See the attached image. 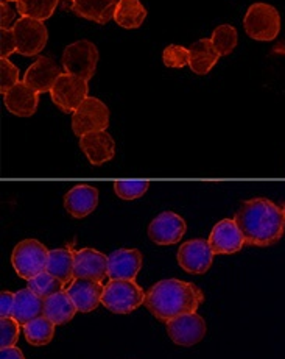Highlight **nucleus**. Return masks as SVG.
<instances>
[{
    "mask_svg": "<svg viewBox=\"0 0 285 359\" xmlns=\"http://www.w3.org/2000/svg\"><path fill=\"white\" fill-rule=\"evenodd\" d=\"M234 220L246 245L270 247L279 243L284 236V211L268 198L259 197L243 202Z\"/></svg>",
    "mask_w": 285,
    "mask_h": 359,
    "instance_id": "1",
    "label": "nucleus"
},
{
    "mask_svg": "<svg viewBox=\"0 0 285 359\" xmlns=\"http://www.w3.org/2000/svg\"><path fill=\"white\" fill-rule=\"evenodd\" d=\"M204 294L193 283L176 278L162 280L148 289L144 305L161 322H169L178 316L197 313Z\"/></svg>",
    "mask_w": 285,
    "mask_h": 359,
    "instance_id": "2",
    "label": "nucleus"
},
{
    "mask_svg": "<svg viewBox=\"0 0 285 359\" xmlns=\"http://www.w3.org/2000/svg\"><path fill=\"white\" fill-rule=\"evenodd\" d=\"M144 289L133 280H109L102 297L103 306L116 314H130L144 305Z\"/></svg>",
    "mask_w": 285,
    "mask_h": 359,
    "instance_id": "3",
    "label": "nucleus"
},
{
    "mask_svg": "<svg viewBox=\"0 0 285 359\" xmlns=\"http://www.w3.org/2000/svg\"><path fill=\"white\" fill-rule=\"evenodd\" d=\"M243 25L249 38L256 41H273L279 36L281 15L273 5L257 2L248 8Z\"/></svg>",
    "mask_w": 285,
    "mask_h": 359,
    "instance_id": "4",
    "label": "nucleus"
},
{
    "mask_svg": "<svg viewBox=\"0 0 285 359\" xmlns=\"http://www.w3.org/2000/svg\"><path fill=\"white\" fill-rule=\"evenodd\" d=\"M48 253L50 250L36 239L20 241L13 250L11 264L20 278L29 281L46 271Z\"/></svg>",
    "mask_w": 285,
    "mask_h": 359,
    "instance_id": "5",
    "label": "nucleus"
},
{
    "mask_svg": "<svg viewBox=\"0 0 285 359\" xmlns=\"http://www.w3.org/2000/svg\"><path fill=\"white\" fill-rule=\"evenodd\" d=\"M61 63L66 74H71L75 75V77L89 81L97 71L99 50H97L95 44L90 43V41H76V43H72L66 47L64 53H62Z\"/></svg>",
    "mask_w": 285,
    "mask_h": 359,
    "instance_id": "6",
    "label": "nucleus"
},
{
    "mask_svg": "<svg viewBox=\"0 0 285 359\" xmlns=\"http://www.w3.org/2000/svg\"><path fill=\"white\" fill-rule=\"evenodd\" d=\"M108 126L109 109L95 97H88L72 114V130L78 137L94 131H105Z\"/></svg>",
    "mask_w": 285,
    "mask_h": 359,
    "instance_id": "7",
    "label": "nucleus"
},
{
    "mask_svg": "<svg viewBox=\"0 0 285 359\" xmlns=\"http://www.w3.org/2000/svg\"><path fill=\"white\" fill-rule=\"evenodd\" d=\"M88 81L71 74H61L50 89L55 105L64 113H75L88 99Z\"/></svg>",
    "mask_w": 285,
    "mask_h": 359,
    "instance_id": "8",
    "label": "nucleus"
},
{
    "mask_svg": "<svg viewBox=\"0 0 285 359\" xmlns=\"http://www.w3.org/2000/svg\"><path fill=\"white\" fill-rule=\"evenodd\" d=\"M11 29L16 36V52L24 57H34L47 44L48 32L43 20L20 18Z\"/></svg>",
    "mask_w": 285,
    "mask_h": 359,
    "instance_id": "9",
    "label": "nucleus"
},
{
    "mask_svg": "<svg viewBox=\"0 0 285 359\" xmlns=\"http://www.w3.org/2000/svg\"><path fill=\"white\" fill-rule=\"evenodd\" d=\"M214 252L204 239L187 241L178 250V264L192 275H203L209 271L214 261Z\"/></svg>",
    "mask_w": 285,
    "mask_h": 359,
    "instance_id": "10",
    "label": "nucleus"
},
{
    "mask_svg": "<svg viewBox=\"0 0 285 359\" xmlns=\"http://www.w3.org/2000/svg\"><path fill=\"white\" fill-rule=\"evenodd\" d=\"M206 322L197 313L178 316L167 322V333L176 345L192 347L203 341L206 334Z\"/></svg>",
    "mask_w": 285,
    "mask_h": 359,
    "instance_id": "11",
    "label": "nucleus"
},
{
    "mask_svg": "<svg viewBox=\"0 0 285 359\" xmlns=\"http://www.w3.org/2000/svg\"><path fill=\"white\" fill-rule=\"evenodd\" d=\"M186 220L176 212L165 211L151 220L148 225V238L158 245L178 244L186 234Z\"/></svg>",
    "mask_w": 285,
    "mask_h": 359,
    "instance_id": "12",
    "label": "nucleus"
},
{
    "mask_svg": "<svg viewBox=\"0 0 285 359\" xmlns=\"http://www.w3.org/2000/svg\"><path fill=\"white\" fill-rule=\"evenodd\" d=\"M207 243L215 255H232L242 250L245 238L234 219H223L214 226Z\"/></svg>",
    "mask_w": 285,
    "mask_h": 359,
    "instance_id": "13",
    "label": "nucleus"
},
{
    "mask_svg": "<svg viewBox=\"0 0 285 359\" xmlns=\"http://www.w3.org/2000/svg\"><path fill=\"white\" fill-rule=\"evenodd\" d=\"M142 253L136 248H120L108 257L109 280H136L142 269Z\"/></svg>",
    "mask_w": 285,
    "mask_h": 359,
    "instance_id": "14",
    "label": "nucleus"
},
{
    "mask_svg": "<svg viewBox=\"0 0 285 359\" xmlns=\"http://www.w3.org/2000/svg\"><path fill=\"white\" fill-rule=\"evenodd\" d=\"M80 149L92 165H102L116 155V142L108 131H94L80 137Z\"/></svg>",
    "mask_w": 285,
    "mask_h": 359,
    "instance_id": "15",
    "label": "nucleus"
},
{
    "mask_svg": "<svg viewBox=\"0 0 285 359\" xmlns=\"http://www.w3.org/2000/svg\"><path fill=\"white\" fill-rule=\"evenodd\" d=\"M105 277H108V257L94 248L75 252V278L102 283Z\"/></svg>",
    "mask_w": 285,
    "mask_h": 359,
    "instance_id": "16",
    "label": "nucleus"
},
{
    "mask_svg": "<svg viewBox=\"0 0 285 359\" xmlns=\"http://www.w3.org/2000/svg\"><path fill=\"white\" fill-rule=\"evenodd\" d=\"M67 292L74 300L76 309L80 313H90L99 308L102 303L103 292H105V286L100 281L92 280H83L75 278L67 287Z\"/></svg>",
    "mask_w": 285,
    "mask_h": 359,
    "instance_id": "17",
    "label": "nucleus"
},
{
    "mask_svg": "<svg viewBox=\"0 0 285 359\" xmlns=\"http://www.w3.org/2000/svg\"><path fill=\"white\" fill-rule=\"evenodd\" d=\"M60 75V67L52 58L39 57L29 69H27V72L24 75V83L39 94L50 93V89L53 88L55 81L58 80Z\"/></svg>",
    "mask_w": 285,
    "mask_h": 359,
    "instance_id": "18",
    "label": "nucleus"
},
{
    "mask_svg": "<svg viewBox=\"0 0 285 359\" xmlns=\"http://www.w3.org/2000/svg\"><path fill=\"white\" fill-rule=\"evenodd\" d=\"M4 103L11 114L18 117H30L38 109L39 93L25 85L24 81H19L4 95Z\"/></svg>",
    "mask_w": 285,
    "mask_h": 359,
    "instance_id": "19",
    "label": "nucleus"
},
{
    "mask_svg": "<svg viewBox=\"0 0 285 359\" xmlns=\"http://www.w3.org/2000/svg\"><path fill=\"white\" fill-rule=\"evenodd\" d=\"M97 205H99V191L89 184L74 186L64 196V208L75 219L89 216Z\"/></svg>",
    "mask_w": 285,
    "mask_h": 359,
    "instance_id": "20",
    "label": "nucleus"
},
{
    "mask_svg": "<svg viewBox=\"0 0 285 359\" xmlns=\"http://www.w3.org/2000/svg\"><path fill=\"white\" fill-rule=\"evenodd\" d=\"M116 6L117 0H75L72 11L83 19L105 25L114 19Z\"/></svg>",
    "mask_w": 285,
    "mask_h": 359,
    "instance_id": "21",
    "label": "nucleus"
},
{
    "mask_svg": "<svg viewBox=\"0 0 285 359\" xmlns=\"http://www.w3.org/2000/svg\"><path fill=\"white\" fill-rule=\"evenodd\" d=\"M44 316V300L34 294L32 289H22L15 297V308H13V317L25 327L27 323Z\"/></svg>",
    "mask_w": 285,
    "mask_h": 359,
    "instance_id": "22",
    "label": "nucleus"
},
{
    "mask_svg": "<svg viewBox=\"0 0 285 359\" xmlns=\"http://www.w3.org/2000/svg\"><path fill=\"white\" fill-rule=\"evenodd\" d=\"M190 58H189V67L192 72L197 75H206L211 72V69L218 63L220 53L215 50L211 38L200 39L189 47Z\"/></svg>",
    "mask_w": 285,
    "mask_h": 359,
    "instance_id": "23",
    "label": "nucleus"
},
{
    "mask_svg": "<svg viewBox=\"0 0 285 359\" xmlns=\"http://www.w3.org/2000/svg\"><path fill=\"white\" fill-rule=\"evenodd\" d=\"M76 306L67 291H61L44 300V316L52 320L55 325H62L74 319Z\"/></svg>",
    "mask_w": 285,
    "mask_h": 359,
    "instance_id": "24",
    "label": "nucleus"
},
{
    "mask_svg": "<svg viewBox=\"0 0 285 359\" xmlns=\"http://www.w3.org/2000/svg\"><path fill=\"white\" fill-rule=\"evenodd\" d=\"M46 271L61 280L64 285H71L75 280V252L71 248L50 250Z\"/></svg>",
    "mask_w": 285,
    "mask_h": 359,
    "instance_id": "25",
    "label": "nucleus"
},
{
    "mask_svg": "<svg viewBox=\"0 0 285 359\" xmlns=\"http://www.w3.org/2000/svg\"><path fill=\"white\" fill-rule=\"evenodd\" d=\"M147 18V8L141 0H119L114 11V20L123 29H139Z\"/></svg>",
    "mask_w": 285,
    "mask_h": 359,
    "instance_id": "26",
    "label": "nucleus"
},
{
    "mask_svg": "<svg viewBox=\"0 0 285 359\" xmlns=\"http://www.w3.org/2000/svg\"><path fill=\"white\" fill-rule=\"evenodd\" d=\"M55 323L48 320L46 316H41L38 319L27 323L24 328V336L27 342L34 347H43V345H48L52 342L55 336Z\"/></svg>",
    "mask_w": 285,
    "mask_h": 359,
    "instance_id": "27",
    "label": "nucleus"
},
{
    "mask_svg": "<svg viewBox=\"0 0 285 359\" xmlns=\"http://www.w3.org/2000/svg\"><path fill=\"white\" fill-rule=\"evenodd\" d=\"M18 13L22 18L44 20L52 15L60 5V0H18Z\"/></svg>",
    "mask_w": 285,
    "mask_h": 359,
    "instance_id": "28",
    "label": "nucleus"
},
{
    "mask_svg": "<svg viewBox=\"0 0 285 359\" xmlns=\"http://www.w3.org/2000/svg\"><path fill=\"white\" fill-rule=\"evenodd\" d=\"M64 286H66L64 283L58 280L57 277H53V275L48 273L47 271L29 280V289H32V291L38 297H41L43 300L61 291H64Z\"/></svg>",
    "mask_w": 285,
    "mask_h": 359,
    "instance_id": "29",
    "label": "nucleus"
},
{
    "mask_svg": "<svg viewBox=\"0 0 285 359\" xmlns=\"http://www.w3.org/2000/svg\"><path fill=\"white\" fill-rule=\"evenodd\" d=\"M211 41L215 47V50L220 53V57H226V55L232 53L235 47H237L239 34L232 25L225 24V25L217 27V29L214 30Z\"/></svg>",
    "mask_w": 285,
    "mask_h": 359,
    "instance_id": "30",
    "label": "nucleus"
},
{
    "mask_svg": "<svg viewBox=\"0 0 285 359\" xmlns=\"http://www.w3.org/2000/svg\"><path fill=\"white\" fill-rule=\"evenodd\" d=\"M20 334V323L15 317L0 319V348L16 347Z\"/></svg>",
    "mask_w": 285,
    "mask_h": 359,
    "instance_id": "31",
    "label": "nucleus"
},
{
    "mask_svg": "<svg viewBox=\"0 0 285 359\" xmlns=\"http://www.w3.org/2000/svg\"><path fill=\"white\" fill-rule=\"evenodd\" d=\"M189 58H190L189 49L176 44L169 46L162 53V61L167 67L181 69L184 66H189Z\"/></svg>",
    "mask_w": 285,
    "mask_h": 359,
    "instance_id": "32",
    "label": "nucleus"
},
{
    "mask_svg": "<svg viewBox=\"0 0 285 359\" xmlns=\"http://www.w3.org/2000/svg\"><path fill=\"white\" fill-rule=\"evenodd\" d=\"M148 182H116L114 191L122 200H136L148 191Z\"/></svg>",
    "mask_w": 285,
    "mask_h": 359,
    "instance_id": "33",
    "label": "nucleus"
},
{
    "mask_svg": "<svg viewBox=\"0 0 285 359\" xmlns=\"http://www.w3.org/2000/svg\"><path fill=\"white\" fill-rule=\"evenodd\" d=\"M18 83L19 69L11 61H8V58H0V93L5 95Z\"/></svg>",
    "mask_w": 285,
    "mask_h": 359,
    "instance_id": "34",
    "label": "nucleus"
},
{
    "mask_svg": "<svg viewBox=\"0 0 285 359\" xmlns=\"http://www.w3.org/2000/svg\"><path fill=\"white\" fill-rule=\"evenodd\" d=\"M16 36L13 29L0 30V58H8L16 52Z\"/></svg>",
    "mask_w": 285,
    "mask_h": 359,
    "instance_id": "35",
    "label": "nucleus"
},
{
    "mask_svg": "<svg viewBox=\"0 0 285 359\" xmlns=\"http://www.w3.org/2000/svg\"><path fill=\"white\" fill-rule=\"evenodd\" d=\"M15 297L10 291H4L0 294V319L2 317H13V308H15Z\"/></svg>",
    "mask_w": 285,
    "mask_h": 359,
    "instance_id": "36",
    "label": "nucleus"
},
{
    "mask_svg": "<svg viewBox=\"0 0 285 359\" xmlns=\"http://www.w3.org/2000/svg\"><path fill=\"white\" fill-rule=\"evenodd\" d=\"M0 16H2V19H0V27H2V29H10V24L15 20L16 13L10 6V2H6V0H2V4H0Z\"/></svg>",
    "mask_w": 285,
    "mask_h": 359,
    "instance_id": "37",
    "label": "nucleus"
},
{
    "mask_svg": "<svg viewBox=\"0 0 285 359\" xmlns=\"http://www.w3.org/2000/svg\"><path fill=\"white\" fill-rule=\"evenodd\" d=\"M0 359H25L24 353L18 347L0 348Z\"/></svg>",
    "mask_w": 285,
    "mask_h": 359,
    "instance_id": "38",
    "label": "nucleus"
},
{
    "mask_svg": "<svg viewBox=\"0 0 285 359\" xmlns=\"http://www.w3.org/2000/svg\"><path fill=\"white\" fill-rule=\"evenodd\" d=\"M74 2H75V0H60V6L62 10H71L72 11Z\"/></svg>",
    "mask_w": 285,
    "mask_h": 359,
    "instance_id": "39",
    "label": "nucleus"
},
{
    "mask_svg": "<svg viewBox=\"0 0 285 359\" xmlns=\"http://www.w3.org/2000/svg\"><path fill=\"white\" fill-rule=\"evenodd\" d=\"M282 211H284V216H285V203H284V206H282Z\"/></svg>",
    "mask_w": 285,
    "mask_h": 359,
    "instance_id": "40",
    "label": "nucleus"
},
{
    "mask_svg": "<svg viewBox=\"0 0 285 359\" xmlns=\"http://www.w3.org/2000/svg\"><path fill=\"white\" fill-rule=\"evenodd\" d=\"M6 2H18V0H6Z\"/></svg>",
    "mask_w": 285,
    "mask_h": 359,
    "instance_id": "41",
    "label": "nucleus"
}]
</instances>
